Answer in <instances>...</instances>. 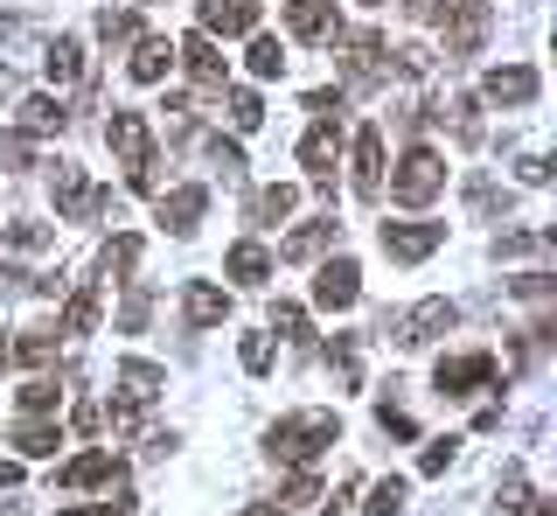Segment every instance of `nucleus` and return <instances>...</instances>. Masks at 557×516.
<instances>
[{"mask_svg": "<svg viewBox=\"0 0 557 516\" xmlns=\"http://www.w3.org/2000/svg\"><path fill=\"white\" fill-rule=\"evenodd\" d=\"M335 440H342V419L321 411V405H313V411H286V419L265 426V454L278 460V468H313Z\"/></svg>", "mask_w": 557, "mask_h": 516, "instance_id": "nucleus-1", "label": "nucleus"}, {"mask_svg": "<svg viewBox=\"0 0 557 516\" xmlns=\"http://www.w3.org/2000/svg\"><path fill=\"white\" fill-rule=\"evenodd\" d=\"M453 321H460V307H453V300H440V294H432V300H418V307H405V315H383V321H376V329H383V335H391V342H397V349H425V342H440V335L453 329Z\"/></svg>", "mask_w": 557, "mask_h": 516, "instance_id": "nucleus-2", "label": "nucleus"}, {"mask_svg": "<svg viewBox=\"0 0 557 516\" xmlns=\"http://www.w3.org/2000/svg\"><path fill=\"white\" fill-rule=\"evenodd\" d=\"M432 14L446 22V63H467V57H481L487 28H495V8H487V0H440Z\"/></svg>", "mask_w": 557, "mask_h": 516, "instance_id": "nucleus-3", "label": "nucleus"}, {"mask_svg": "<svg viewBox=\"0 0 557 516\" xmlns=\"http://www.w3.org/2000/svg\"><path fill=\"white\" fill-rule=\"evenodd\" d=\"M49 196H57V210L70 223H98L104 210H112V188H91L77 161H49Z\"/></svg>", "mask_w": 557, "mask_h": 516, "instance_id": "nucleus-4", "label": "nucleus"}, {"mask_svg": "<svg viewBox=\"0 0 557 516\" xmlns=\"http://www.w3.org/2000/svg\"><path fill=\"white\" fill-rule=\"evenodd\" d=\"M440 188H446V161H440L432 147H405V161H397V175H391V202H405V210H425Z\"/></svg>", "mask_w": 557, "mask_h": 516, "instance_id": "nucleus-5", "label": "nucleus"}, {"mask_svg": "<svg viewBox=\"0 0 557 516\" xmlns=\"http://www.w3.org/2000/svg\"><path fill=\"white\" fill-rule=\"evenodd\" d=\"M335 49H342V77H348V91H376V84H391V63H383V36H376V28L335 36Z\"/></svg>", "mask_w": 557, "mask_h": 516, "instance_id": "nucleus-6", "label": "nucleus"}, {"mask_svg": "<svg viewBox=\"0 0 557 516\" xmlns=\"http://www.w3.org/2000/svg\"><path fill=\"white\" fill-rule=\"evenodd\" d=\"M376 245L391 266H418V258H432L446 245V223H425V217H405V223H383L376 231Z\"/></svg>", "mask_w": 557, "mask_h": 516, "instance_id": "nucleus-7", "label": "nucleus"}, {"mask_svg": "<svg viewBox=\"0 0 557 516\" xmlns=\"http://www.w3.org/2000/svg\"><path fill=\"white\" fill-rule=\"evenodd\" d=\"M356 300H362V266L356 258H327V266L313 272V307H321V315H348Z\"/></svg>", "mask_w": 557, "mask_h": 516, "instance_id": "nucleus-8", "label": "nucleus"}, {"mask_svg": "<svg viewBox=\"0 0 557 516\" xmlns=\"http://www.w3.org/2000/svg\"><path fill=\"white\" fill-rule=\"evenodd\" d=\"M104 147H112V161L126 168V175H139L153 153V133H147V112H112L104 119Z\"/></svg>", "mask_w": 557, "mask_h": 516, "instance_id": "nucleus-9", "label": "nucleus"}, {"mask_svg": "<svg viewBox=\"0 0 557 516\" xmlns=\"http://www.w3.org/2000/svg\"><path fill=\"white\" fill-rule=\"evenodd\" d=\"M495 356L487 349H467V356H440V370H432V384H440V398H467V391L495 384Z\"/></svg>", "mask_w": 557, "mask_h": 516, "instance_id": "nucleus-10", "label": "nucleus"}, {"mask_svg": "<svg viewBox=\"0 0 557 516\" xmlns=\"http://www.w3.org/2000/svg\"><path fill=\"white\" fill-rule=\"evenodd\" d=\"M300 168L335 196V168H342V119H313V133L300 140Z\"/></svg>", "mask_w": 557, "mask_h": 516, "instance_id": "nucleus-11", "label": "nucleus"}, {"mask_svg": "<svg viewBox=\"0 0 557 516\" xmlns=\"http://www.w3.org/2000/svg\"><path fill=\"white\" fill-rule=\"evenodd\" d=\"M174 63H182V71L196 77L202 91H223V84H231V57H223L216 36H202V28H196L188 42H174Z\"/></svg>", "mask_w": 557, "mask_h": 516, "instance_id": "nucleus-12", "label": "nucleus"}, {"mask_svg": "<svg viewBox=\"0 0 557 516\" xmlns=\"http://www.w3.org/2000/svg\"><path fill=\"white\" fill-rule=\"evenodd\" d=\"M112 481H126V460H119L112 446H91V454H77L70 468H57V489H112Z\"/></svg>", "mask_w": 557, "mask_h": 516, "instance_id": "nucleus-13", "label": "nucleus"}, {"mask_svg": "<svg viewBox=\"0 0 557 516\" xmlns=\"http://www.w3.org/2000/svg\"><path fill=\"white\" fill-rule=\"evenodd\" d=\"M286 36L293 42H335L342 36L335 0H286Z\"/></svg>", "mask_w": 557, "mask_h": 516, "instance_id": "nucleus-14", "label": "nucleus"}, {"mask_svg": "<svg viewBox=\"0 0 557 516\" xmlns=\"http://www.w3.org/2000/svg\"><path fill=\"white\" fill-rule=\"evenodd\" d=\"M536 91H544V77H536L530 63H502V71L481 77V98H487V106H536Z\"/></svg>", "mask_w": 557, "mask_h": 516, "instance_id": "nucleus-15", "label": "nucleus"}, {"mask_svg": "<svg viewBox=\"0 0 557 516\" xmlns=\"http://www.w3.org/2000/svg\"><path fill=\"white\" fill-rule=\"evenodd\" d=\"M202 210H209V188H196V182L168 188V196L153 202V217H161V223H168L174 237H196V223H202Z\"/></svg>", "mask_w": 557, "mask_h": 516, "instance_id": "nucleus-16", "label": "nucleus"}, {"mask_svg": "<svg viewBox=\"0 0 557 516\" xmlns=\"http://www.w3.org/2000/svg\"><path fill=\"white\" fill-rule=\"evenodd\" d=\"M202 36H251L258 28V0H196Z\"/></svg>", "mask_w": 557, "mask_h": 516, "instance_id": "nucleus-17", "label": "nucleus"}, {"mask_svg": "<svg viewBox=\"0 0 557 516\" xmlns=\"http://www.w3.org/2000/svg\"><path fill=\"white\" fill-rule=\"evenodd\" d=\"M348 168H356V196L376 202V196H383V133H376V126L356 133V147H348Z\"/></svg>", "mask_w": 557, "mask_h": 516, "instance_id": "nucleus-18", "label": "nucleus"}, {"mask_svg": "<svg viewBox=\"0 0 557 516\" xmlns=\"http://www.w3.org/2000/svg\"><path fill=\"white\" fill-rule=\"evenodd\" d=\"M182 321H188V329H223V321H231V294H223L216 280H188Z\"/></svg>", "mask_w": 557, "mask_h": 516, "instance_id": "nucleus-19", "label": "nucleus"}, {"mask_svg": "<svg viewBox=\"0 0 557 516\" xmlns=\"http://www.w3.org/2000/svg\"><path fill=\"white\" fill-rule=\"evenodd\" d=\"M293 210H300V188L293 182H265V188H251V202H244V217H251L258 231H278Z\"/></svg>", "mask_w": 557, "mask_h": 516, "instance_id": "nucleus-20", "label": "nucleus"}, {"mask_svg": "<svg viewBox=\"0 0 557 516\" xmlns=\"http://www.w3.org/2000/svg\"><path fill=\"white\" fill-rule=\"evenodd\" d=\"M223 280H237V286H265V280H272V251L258 245V237H237V245L223 251Z\"/></svg>", "mask_w": 557, "mask_h": 516, "instance_id": "nucleus-21", "label": "nucleus"}, {"mask_svg": "<svg viewBox=\"0 0 557 516\" xmlns=\"http://www.w3.org/2000/svg\"><path fill=\"white\" fill-rule=\"evenodd\" d=\"M335 237H342V223H335V217H313V223H300V231L278 245V258H286V266H313V258L335 245Z\"/></svg>", "mask_w": 557, "mask_h": 516, "instance_id": "nucleus-22", "label": "nucleus"}, {"mask_svg": "<svg viewBox=\"0 0 557 516\" xmlns=\"http://www.w3.org/2000/svg\"><path fill=\"white\" fill-rule=\"evenodd\" d=\"M168 71H174V42H168V36H133L126 77H133V84H161Z\"/></svg>", "mask_w": 557, "mask_h": 516, "instance_id": "nucleus-23", "label": "nucleus"}, {"mask_svg": "<svg viewBox=\"0 0 557 516\" xmlns=\"http://www.w3.org/2000/svg\"><path fill=\"white\" fill-rule=\"evenodd\" d=\"M139 251H147V237H139V231L112 237V245L98 251V286H126V272L139 266Z\"/></svg>", "mask_w": 557, "mask_h": 516, "instance_id": "nucleus-24", "label": "nucleus"}, {"mask_svg": "<svg viewBox=\"0 0 557 516\" xmlns=\"http://www.w3.org/2000/svg\"><path fill=\"white\" fill-rule=\"evenodd\" d=\"M98 307H104V286H98V280H84L77 294H70V307H63L57 335H91V329H98Z\"/></svg>", "mask_w": 557, "mask_h": 516, "instance_id": "nucleus-25", "label": "nucleus"}, {"mask_svg": "<svg viewBox=\"0 0 557 516\" xmlns=\"http://www.w3.org/2000/svg\"><path fill=\"white\" fill-rule=\"evenodd\" d=\"M42 71H49V84H77L84 77V42L77 36H57L42 49Z\"/></svg>", "mask_w": 557, "mask_h": 516, "instance_id": "nucleus-26", "label": "nucleus"}, {"mask_svg": "<svg viewBox=\"0 0 557 516\" xmlns=\"http://www.w3.org/2000/svg\"><path fill=\"white\" fill-rule=\"evenodd\" d=\"M63 126H70L63 98H49V91H28L22 98V133H63Z\"/></svg>", "mask_w": 557, "mask_h": 516, "instance_id": "nucleus-27", "label": "nucleus"}, {"mask_svg": "<svg viewBox=\"0 0 557 516\" xmlns=\"http://www.w3.org/2000/svg\"><path fill=\"white\" fill-rule=\"evenodd\" d=\"M14 446H22L28 460H42V454H57V446H63V426H49L42 411H28V419L14 426Z\"/></svg>", "mask_w": 557, "mask_h": 516, "instance_id": "nucleus-28", "label": "nucleus"}, {"mask_svg": "<svg viewBox=\"0 0 557 516\" xmlns=\"http://www.w3.org/2000/svg\"><path fill=\"white\" fill-rule=\"evenodd\" d=\"M0 245H8V251H49V245H57V231L35 223V217H8V223H0Z\"/></svg>", "mask_w": 557, "mask_h": 516, "instance_id": "nucleus-29", "label": "nucleus"}, {"mask_svg": "<svg viewBox=\"0 0 557 516\" xmlns=\"http://www.w3.org/2000/svg\"><path fill=\"white\" fill-rule=\"evenodd\" d=\"M244 63H251V77H278V71H286V42L265 36V28H251V49H244Z\"/></svg>", "mask_w": 557, "mask_h": 516, "instance_id": "nucleus-30", "label": "nucleus"}, {"mask_svg": "<svg viewBox=\"0 0 557 516\" xmlns=\"http://www.w3.org/2000/svg\"><path fill=\"white\" fill-rule=\"evenodd\" d=\"M119 384H126V398H153V391L168 384V370H161V364H139V356H126V364H119Z\"/></svg>", "mask_w": 557, "mask_h": 516, "instance_id": "nucleus-31", "label": "nucleus"}, {"mask_svg": "<svg viewBox=\"0 0 557 516\" xmlns=\"http://www.w3.org/2000/svg\"><path fill=\"white\" fill-rule=\"evenodd\" d=\"M327 364H335L342 391H356V384H362V342H356V335H335V342H327Z\"/></svg>", "mask_w": 557, "mask_h": 516, "instance_id": "nucleus-32", "label": "nucleus"}, {"mask_svg": "<svg viewBox=\"0 0 557 516\" xmlns=\"http://www.w3.org/2000/svg\"><path fill=\"white\" fill-rule=\"evenodd\" d=\"M405 495H411L405 475H383L376 489H370V503H362V516H397V509H405Z\"/></svg>", "mask_w": 557, "mask_h": 516, "instance_id": "nucleus-33", "label": "nucleus"}, {"mask_svg": "<svg viewBox=\"0 0 557 516\" xmlns=\"http://www.w3.org/2000/svg\"><path fill=\"white\" fill-rule=\"evenodd\" d=\"M272 329L286 335V342H300V349H313V321H307V307L278 300V307H272Z\"/></svg>", "mask_w": 557, "mask_h": 516, "instance_id": "nucleus-34", "label": "nucleus"}, {"mask_svg": "<svg viewBox=\"0 0 557 516\" xmlns=\"http://www.w3.org/2000/svg\"><path fill=\"white\" fill-rule=\"evenodd\" d=\"M126 286H133V294H126V307H119V335H139V329L153 321V294H147L139 280H126Z\"/></svg>", "mask_w": 557, "mask_h": 516, "instance_id": "nucleus-35", "label": "nucleus"}, {"mask_svg": "<svg viewBox=\"0 0 557 516\" xmlns=\"http://www.w3.org/2000/svg\"><path fill=\"white\" fill-rule=\"evenodd\" d=\"M14 364H49L57 356V329H22V342H14Z\"/></svg>", "mask_w": 557, "mask_h": 516, "instance_id": "nucleus-36", "label": "nucleus"}, {"mask_svg": "<svg viewBox=\"0 0 557 516\" xmlns=\"http://www.w3.org/2000/svg\"><path fill=\"white\" fill-rule=\"evenodd\" d=\"M223 106H231V126L237 133H258V126H265V98H258V91H231Z\"/></svg>", "mask_w": 557, "mask_h": 516, "instance_id": "nucleus-37", "label": "nucleus"}, {"mask_svg": "<svg viewBox=\"0 0 557 516\" xmlns=\"http://www.w3.org/2000/svg\"><path fill=\"white\" fill-rule=\"evenodd\" d=\"M202 147H209V168H216L223 182H244V147L237 140H223V133H216V140H202Z\"/></svg>", "mask_w": 557, "mask_h": 516, "instance_id": "nucleus-38", "label": "nucleus"}, {"mask_svg": "<svg viewBox=\"0 0 557 516\" xmlns=\"http://www.w3.org/2000/svg\"><path fill=\"white\" fill-rule=\"evenodd\" d=\"M453 140L481 147V98H453Z\"/></svg>", "mask_w": 557, "mask_h": 516, "instance_id": "nucleus-39", "label": "nucleus"}, {"mask_svg": "<svg viewBox=\"0 0 557 516\" xmlns=\"http://www.w3.org/2000/svg\"><path fill=\"white\" fill-rule=\"evenodd\" d=\"M28 168H35L28 133H0V175H28Z\"/></svg>", "mask_w": 557, "mask_h": 516, "instance_id": "nucleus-40", "label": "nucleus"}, {"mask_svg": "<svg viewBox=\"0 0 557 516\" xmlns=\"http://www.w3.org/2000/svg\"><path fill=\"white\" fill-rule=\"evenodd\" d=\"M139 36V14L133 8H104L98 14V42H133Z\"/></svg>", "mask_w": 557, "mask_h": 516, "instance_id": "nucleus-41", "label": "nucleus"}, {"mask_svg": "<svg viewBox=\"0 0 557 516\" xmlns=\"http://www.w3.org/2000/svg\"><path fill=\"white\" fill-rule=\"evenodd\" d=\"M453 460H460V440H425V454H418V475H446L453 468Z\"/></svg>", "mask_w": 557, "mask_h": 516, "instance_id": "nucleus-42", "label": "nucleus"}, {"mask_svg": "<svg viewBox=\"0 0 557 516\" xmlns=\"http://www.w3.org/2000/svg\"><path fill=\"white\" fill-rule=\"evenodd\" d=\"M237 364L251 370V377H265V370H272V335H244V342H237Z\"/></svg>", "mask_w": 557, "mask_h": 516, "instance_id": "nucleus-43", "label": "nucleus"}, {"mask_svg": "<svg viewBox=\"0 0 557 516\" xmlns=\"http://www.w3.org/2000/svg\"><path fill=\"white\" fill-rule=\"evenodd\" d=\"M57 398H63L57 377H28L22 384V411H57Z\"/></svg>", "mask_w": 557, "mask_h": 516, "instance_id": "nucleus-44", "label": "nucleus"}, {"mask_svg": "<svg viewBox=\"0 0 557 516\" xmlns=\"http://www.w3.org/2000/svg\"><path fill=\"white\" fill-rule=\"evenodd\" d=\"M376 426H383V433H391V440H418V419H411L405 405H391V398L376 405Z\"/></svg>", "mask_w": 557, "mask_h": 516, "instance_id": "nucleus-45", "label": "nucleus"}, {"mask_svg": "<svg viewBox=\"0 0 557 516\" xmlns=\"http://www.w3.org/2000/svg\"><path fill=\"white\" fill-rule=\"evenodd\" d=\"M536 245H544L536 231H502L495 237V258H522V251H536Z\"/></svg>", "mask_w": 557, "mask_h": 516, "instance_id": "nucleus-46", "label": "nucleus"}, {"mask_svg": "<svg viewBox=\"0 0 557 516\" xmlns=\"http://www.w3.org/2000/svg\"><path fill=\"white\" fill-rule=\"evenodd\" d=\"M467 196H474V210H481V217L509 210V188H487V182H467Z\"/></svg>", "mask_w": 557, "mask_h": 516, "instance_id": "nucleus-47", "label": "nucleus"}, {"mask_svg": "<svg viewBox=\"0 0 557 516\" xmlns=\"http://www.w3.org/2000/svg\"><path fill=\"white\" fill-rule=\"evenodd\" d=\"M397 71H405V77H425L432 71V49L425 42H405V49H397Z\"/></svg>", "mask_w": 557, "mask_h": 516, "instance_id": "nucleus-48", "label": "nucleus"}, {"mask_svg": "<svg viewBox=\"0 0 557 516\" xmlns=\"http://www.w3.org/2000/svg\"><path fill=\"white\" fill-rule=\"evenodd\" d=\"M342 106H348V91H307V112L313 119H342Z\"/></svg>", "mask_w": 557, "mask_h": 516, "instance_id": "nucleus-49", "label": "nucleus"}, {"mask_svg": "<svg viewBox=\"0 0 557 516\" xmlns=\"http://www.w3.org/2000/svg\"><path fill=\"white\" fill-rule=\"evenodd\" d=\"M509 286H516L522 300H550V286H557V280H550V272H522V280H509Z\"/></svg>", "mask_w": 557, "mask_h": 516, "instance_id": "nucleus-50", "label": "nucleus"}, {"mask_svg": "<svg viewBox=\"0 0 557 516\" xmlns=\"http://www.w3.org/2000/svg\"><path fill=\"white\" fill-rule=\"evenodd\" d=\"M516 168H522V182H530V188H544V182H550V161H544V153H522Z\"/></svg>", "mask_w": 557, "mask_h": 516, "instance_id": "nucleus-51", "label": "nucleus"}, {"mask_svg": "<svg viewBox=\"0 0 557 516\" xmlns=\"http://www.w3.org/2000/svg\"><path fill=\"white\" fill-rule=\"evenodd\" d=\"M278 503H313V475L300 468V475H293V481H286V495H278Z\"/></svg>", "mask_w": 557, "mask_h": 516, "instance_id": "nucleus-52", "label": "nucleus"}, {"mask_svg": "<svg viewBox=\"0 0 557 516\" xmlns=\"http://www.w3.org/2000/svg\"><path fill=\"white\" fill-rule=\"evenodd\" d=\"M348 503H356V481H342V489L321 503V516H348Z\"/></svg>", "mask_w": 557, "mask_h": 516, "instance_id": "nucleus-53", "label": "nucleus"}, {"mask_svg": "<svg viewBox=\"0 0 557 516\" xmlns=\"http://www.w3.org/2000/svg\"><path fill=\"white\" fill-rule=\"evenodd\" d=\"M70 426H77V433H98V426H104V411H98V405H77V419H70Z\"/></svg>", "mask_w": 557, "mask_h": 516, "instance_id": "nucleus-54", "label": "nucleus"}, {"mask_svg": "<svg viewBox=\"0 0 557 516\" xmlns=\"http://www.w3.org/2000/svg\"><path fill=\"white\" fill-rule=\"evenodd\" d=\"M8 489H22V460H0V495Z\"/></svg>", "mask_w": 557, "mask_h": 516, "instance_id": "nucleus-55", "label": "nucleus"}, {"mask_svg": "<svg viewBox=\"0 0 557 516\" xmlns=\"http://www.w3.org/2000/svg\"><path fill=\"white\" fill-rule=\"evenodd\" d=\"M522 516H557V509H550V495H522Z\"/></svg>", "mask_w": 557, "mask_h": 516, "instance_id": "nucleus-56", "label": "nucleus"}, {"mask_svg": "<svg viewBox=\"0 0 557 516\" xmlns=\"http://www.w3.org/2000/svg\"><path fill=\"white\" fill-rule=\"evenodd\" d=\"M237 516H286V503H244Z\"/></svg>", "mask_w": 557, "mask_h": 516, "instance_id": "nucleus-57", "label": "nucleus"}, {"mask_svg": "<svg viewBox=\"0 0 557 516\" xmlns=\"http://www.w3.org/2000/svg\"><path fill=\"white\" fill-rule=\"evenodd\" d=\"M0 516H14V503H0Z\"/></svg>", "mask_w": 557, "mask_h": 516, "instance_id": "nucleus-58", "label": "nucleus"}, {"mask_svg": "<svg viewBox=\"0 0 557 516\" xmlns=\"http://www.w3.org/2000/svg\"><path fill=\"white\" fill-rule=\"evenodd\" d=\"M362 8H383V0H362Z\"/></svg>", "mask_w": 557, "mask_h": 516, "instance_id": "nucleus-59", "label": "nucleus"}]
</instances>
